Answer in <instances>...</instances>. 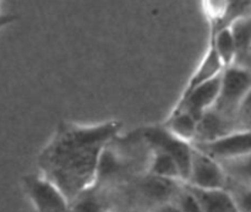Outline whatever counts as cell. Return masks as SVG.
Listing matches in <instances>:
<instances>
[{
    "instance_id": "7a4b0ae2",
    "label": "cell",
    "mask_w": 251,
    "mask_h": 212,
    "mask_svg": "<svg viewBox=\"0 0 251 212\" xmlns=\"http://www.w3.org/2000/svg\"><path fill=\"white\" fill-rule=\"evenodd\" d=\"M129 136L144 142L150 150H161L171 155L178 163L183 182L185 183L190 172L193 145L176 137L163 124L146 125L135 130Z\"/></svg>"
},
{
    "instance_id": "d6986e66",
    "label": "cell",
    "mask_w": 251,
    "mask_h": 212,
    "mask_svg": "<svg viewBox=\"0 0 251 212\" xmlns=\"http://www.w3.org/2000/svg\"><path fill=\"white\" fill-rule=\"evenodd\" d=\"M174 203L180 208L183 212H202L200 203H199L198 198L195 194L185 186V183L181 186L180 190L176 194Z\"/></svg>"
},
{
    "instance_id": "52a82bcc",
    "label": "cell",
    "mask_w": 251,
    "mask_h": 212,
    "mask_svg": "<svg viewBox=\"0 0 251 212\" xmlns=\"http://www.w3.org/2000/svg\"><path fill=\"white\" fill-rule=\"evenodd\" d=\"M221 74L208 82L199 86L184 97H179L172 112L185 110L200 122L201 118L215 107L221 88Z\"/></svg>"
},
{
    "instance_id": "e0dca14e",
    "label": "cell",
    "mask_w": 251,
    "mask_h": 212,
    "mask_svg": "<svg viewBox=\"0 0 251 212\" xmlns=\"http://www.w3.org/2000/svg\"><path fill=\"white\" fill-rule=\"evenodd\" d=\"M230 28L238 48L237 64L243 65L251 51V15L233 22Z\"/></svg>"
},
{
    "instance_id": "277c9868",
    "label": "cell",
    "mask_w": 251,
    "mask_h": 212,
    "mask_svg": "<svg viewBox=\"0 0 251 212\" xmlns=\"http://www.w3.org/2000/svg\"><path fill=\"white\" fill-rule=\"evenodd\" d=\"M21 183L34 212H73L65 194L41 173L26 174Z\"/></svg>"
},
{
    "instance_id": "3957f363",
    "label": "cell",
    "mask_w": 251,
    "mask_h": 212,
    "mask_svg": "<svg viewBox=\"0 0 251 212\" xmlns=\"http://www.w3.org/2000/svg\"><path fill=\"white\" fill-rule=\"evenodd\" d=\"M250 88L251 69L240 64L226 68L221 76L220 95L212 109L235 119L238 109Z\"/></svg>"
},
{
    "instance_id": "7402d4cb",
    "label": "cell",
    "mask_w": 251,
    "mask_h": 212,
    "mask_svg": "<svg viewBox=\"0 0 251 212\" xmlns=\"http://www.w3.org/2000/svg\"><path fill=\"white\" fill-rule=\"evenodd\" d=\"M150 212H183L174 201H167V203L158 204L151 208Z\"/></svg>"
},
{
    "instance_id": "6da1fadb",
    "label": "cell",
    "mask_w": 251,
    "mask_h": 212,
    "mask_svg": "<svg viewBox=\"0 0 251 212\" xmlns=\"http://www.w3.org/2000/svg\"><path fill=\"white\" fill-rule=\"evenodd\" d=\"M122 127L115 119L88 125L60 122L39 152V173L73 203L97 184L103 154L119 136Z\"/></svg>"
},
{
    "instance_id": "ba28073f",
    "label": "cell",
    "mask_w": 251,
    "mask_h": 212,
    "mask_svg": "<svg viewBox=\"0 0 251 212\" xmlns=\"http://www.w3.org/2000/svg\"><path fill=\"white\" fill-rule=\"evenodd\" d=\"M184 183L147 174L139 182V191L145 200L152 204V208L158 204L174 201L176 194Z\"/></svg>"
},
{
    "instance_id": "5b68a950",
    "label": "cell",
    "mask_w": 251,
    "mask_h": 212,
    "mask_svg": "<svg viewBox=\"0 0 251 212\" xmlns=\"http://www.w3.org/2000/svg\"><path fill=\"white\" fill-rule=\"evenodd\" d=\"M185 184L200 189H222L227 188L228 179L220 162L194 147L190 172Z\"/></svg>"
},
{
    "instance_id": "5bb4252c",
    "label": "cell",
    "mask_w": 251,
    "mask_h": 212,
    "mask_svg": "<svg viewBox=\"0 0 251 212\" xmlns=\"http://www.w3.org/2000/svg\"><path fill=\"white\" fill-rule=\"evenodd\" d=\"M208 42L215 47L225 69L237 64L238 48L230 27H225L210 33Z\"/></svg>"
},
{
    "instance_id": "603a6c76",
    "label": "cell",
    "mask_w": 251,
    "mask_h": 212,
    "mask_svg": "<svg viewBox=\"0 0 251 212\" xmlns=\"http://www.w3.org/2000/svg\"><path fill=\"white\" fill-rule=\"evenodd\" d=\"M19 19L17 15H12V14H0V31L2 28H5L6 26L11 25L12 22H15L16 20Z\"/></svg>"
},
{
    "instance_id": "8992f818",
    "label": "cell",
    "mask_w": 251,
    "mask_h": 212,
    "mask_svg": "<svg viewBox=\"0 0 251 212\" xmlns=\"http://www.w3.org/2000/svg\"><path fill=\"white\" fill-rule=\"evenodd\" d=\"M200 151L223 162L251 154V129H240L207 142L193 144Z\"/></svg>"
},
{
    "instance_id": "9a60e30c",
    "label": "cell",
    "mask_w": 251,
    "mask_h": 212,
    "mask_svg": "<svg viewBox=\"0 0 251 212\" xmlns=\"http://www.w3.org/2000/svg\"><path fill=\"white\" fill-rule=\"evenodd\" d=\"M220 163L225 169L228 184L242 188H251V154Z\"/></svg>"
},
{
    "instance_id": "cb8c5ba5",
    "label": "cell",
    "mask_w": 251,
    "mask_h": 212,
    "mask_svg": "<svg viewBox=\"0 0 251 212\" xmlns=\"http://www.w3.org/2000/svg\"><path fill=\"white\" fill-rule=\"evenodd\" d=\"M243 65H244V66H247V68L251 69V51H250L249 55H248V59H247V60H245V63L243 64Z\"/></svg>"
},
{
    "instance_id": "9c48e42d",
    "label": "cell",
    "mask_w": 251,
    "mask_h": 212,
    "mask_svg": "<svg viewBox=\"0 0 251 212\" xmlns=\"http://www.w3.org/2000/svg\"><path fill=\"white\" fill-rule=\"evenodd\" d=\"M223 70H225V66H223L222 61H221L215 47L208 42L206 53L203 54V56L199 61L198 66L195 68L194 73L189 78L188 82L184 86L180 97H184V96L190 93L191 91L195 90L199 86L203 85V83L208 82L212 79L220 76L223 73Z\"/></svg>"
},
{
    "instance_id": "30bf717a",
    "label": "cell",
    "mask_w": 251,
    "mask_h": 212,
    "mask_svg": "<svg viewBox=\"0 0 251 212\" xmlns=\"http://www.w3.org/2000/svg\"><path fill=\"white\" fill-rule=\"evenodd\" d=\"M235 130H238L235 119L226 117L216 112L215 109H211L199 122L198 132H196L195 141L193 144L212 141Z\"/></svg>"
},
{
    "instance_id": "44dd1931",
    "label": "cell",
    "mask_w": 251,
    "mask_h": 212,
    "mask_svg": "<svg viewBox=\"0 0 251 212\" xmlns=\"http://www.w3.org/2000/svg\"><path fill=\"white\" fill-rule=\"evenodd\" d=\"M228 190L232 193L239 212H251V188L234 186Z\"/></svg>"
},
{
    "instance_id": "2e32d148",
    "label": "cell",
    "mask_w": 251,
    "mask_h": 212,
    "mask_svg": "<svg viewBox=\"0 0 251 212\" xmlns=\"http://www.w3.org/2000/svg\"><path fill=\"white\" fill-rule=\"evenodd\" d=\"M229 6L230 0H202L203 14L210 25V33L228 27Z\"/></svg>"
},
{
    "instance_id": "ffe728a7",
    "label": "cell",
    "mask_w": 251,
    "mask_h": 212,
    "mask_svg": "<svg viewBox=\"0 0 251 212\" xmlns=\"http://www.w3.org/2000/svg\"><path fill=\"white\" fill-rule=\"evenodd\" d=\"M235 122H237L238 130L251 129V88L238 109Z\"/></svg>"
},
{
    "instance_id": "7c38bea8",
    "label": "cell",
    "mask_w": 251,
    "mask_h": 212,
    "mask_svg": "<svg viewBox=\"0 0 251 212\" xmlns=\"http://www.w3.org/2000/svg\"><path fill=\"white\" fill-rule=\"evenodd\" d=\"M162 124L179 139L184 140L191 145L195 141L199 120L195 119L193 115L189 114L185 110H176V112L171 110L168 117Z\"/></svg>"
},
{
    "instance_id": "8fae6325",
    "label": "cell",
    "mask_w": 251,
    "mask_h": 212,
    "mask_svg": "<svg viewBox=\"0 0 251 212\" xmlns=\"http://www.w3.org/2000/svg\"><path fill=\"white\" fill-rule=\"evenodd\" d=\"M185 186L195 194L202 212H239L232 193L227 188L200 189Z\"/></svg>"
},
{
    "instance_id": "ac0fdd59",
    "label": "cell",
    "mask_w": 251,
    "mask_h": 212,
    "mask_svg": "<svg viewBox=\"0 0 251 212\" xmlns=\"http://www.w3.org/2000/svg\"><path fill=\"white\" fill-rule=\"evenodd\" d=\"M73 212H112L107 199L96 190V186L88 189L71 203Z\"/></svg>"
},
{
    "instance_id": "d4e9b609",
    "label": "cell",
    "mask_w": 251,
    "mask_h": 212,
    "mask_svg": "<svg viewBox=\"0 0 251 212\" xmlns=\"http://www.w3.org/2000/svg\"><path fill=\"white\" fill-rule=\"evenodd\" d=\"M249 1H250V2H251V0H249Z\"/></svg>"
},
{
    "instance_id": "4fadbf2b",
    "label": "cell",
    "mask_w": 251,
    "mask_h": 212,
    "mask_svg": "<svg viewBox=\"0 0 251 212\" xmlns=\"http://www.w3.org/2000/svg\"><path fill=\"white\" fill-rule=\"evenodd\" d=\"M146 173L159 177V178L184 183L180 169H179L176 159L171 155L161 151V150H151V157L149 159Z\"/></svg>"
}]
</instances>
